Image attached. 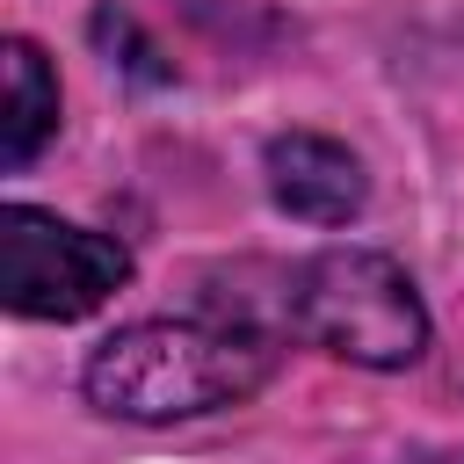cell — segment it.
Here are the masks:
<instances>
[{"instance_id":"1","label":"cell","mask_w":464,"mask_h":464,"mask_svg":"<svg viewBox=\"0 0 464 464\" xmlns=\"http://www.w3.org/2000/svg\"><path fill=\"white\" fill-rule=\"evenodd\" d=\"M283 348L276 326H254L239 312L225 319H138L116 326L80 384L102 413L138 420V428H167V420H196L218 406H246L268 377H276Z\"/></svg>"},{"instance_id":"2","label":"cell","mask_w":464,"mask_h":464,"mask_svg":"<svg viewBox=\"0 0 464 464\" xmlns=\"http://www.w3.org/2000/svg\"><path fill=\"white\" fill-rule=\"evenodd\" d=\"M283 334L362 370H406L428 348V304L392 254L326 246L283 276Z\"/></svg>"},{"instance_id":"3","label":"cell","mask_w":464,"mask_h":464,"mask_svg":"<svg viewBox=\"0 0 464 464\" xmlns=\"http://www.w3.org/2000/svg\"><path fill=\"white\" fill-rule=\"evenodd\" d=\"M130 283V246L87 232L58 210L7 203L0 210V304L14 319H87Z\"/></svg>"},{"instance_id":"4","label":"cell","mask_w":464,"mask_h":464,"mask_svg":"<svg viewBox=\"0 0 464 464\" xmlns=\"http://www.w3.org/2000/svg\"><path fill=\"white\" fill-rule=\"evenodd\" d=\"M268 196L276 210L304 218V225H348L362 203H370V174L362 160L341 145V138H319V130H283L268 138Z\"/></svg>"},{"instance_id":"5","label":"cell","mask_w":464,"mask_h":464,"mask_svg":"<svg viewBox=\"0 0 464 464\" xmlns=\"http://www.w3.org/2000/svg\"><path fill=\"white\" fill-rule=\"evenodd\" d=\"M0 72H7V109H0V160L7 167H29L44 152V138L58 130V72L51 58L29 44V36H7L0 51Z\"/></svg>"},{"instance_id":"6","label":"cell","mask_w":464,"mask_h":464,"mask_svg":"<svg viewBox=\"0 0 464 464\" xmlns=\"http://www.w3.org/2000/svg\"><path fill=\"white\" fill-rule=\"evenodd\" d=\"M413 464H464V450H450V457H413Z\"/></svg>"}]
</instances>
